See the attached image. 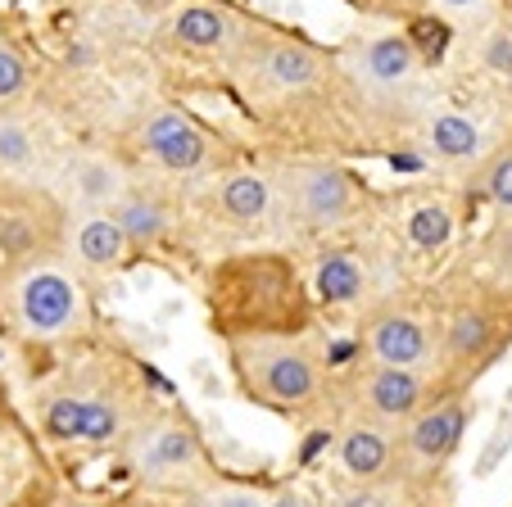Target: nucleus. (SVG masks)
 Here are the masks:
<instances>
[{
    "label": "nucleus",
    "mask_w": 512,
    "mask_h": 507,
    "mask_svg": "<svg viewBox=\"0 0 512 507\" xmlns=\"http://www.w3.org/2000/svg\"><path fill=\"white\" fill-rule=\"evenodd\" d=\"M209 317L236 340H295L309 326V299L295 263L281 254H241L213 268Z\"/></svg>",
    "instance_id": "nucleus-1"
},
{
    "label": "nucleus",
    "mask_w": 512,
    "mask_h": 507,
    "mask_svg": "<svg viewBox=\"0 0 512 507\" xmlns=\"http://www.w3.org/2000/svg\"><path fill=\"white\" fill-rule=\"evenodd\" d=\"M0 313L23 340H64L87 326V299L59 259L28 254L10 259V272L0 281Z\"/></svg>",
    "instance_id": "nucleus-2"
},
{
    "label": "nucleus",
    "mask_w": 512,
    "mask_h": 507,
    "mask_svg": "<svg viewBox=\"0 0 512 507\" xmlns=\"http://www.w3.org/2000/svg\"><path fill=\"white\" fill-rule=\"evenodd\" d=\"M232 367L241 394L272 412H309L322 399V358L300 340H236Z\"/></svg>",
    "instance_id": "nucleus-3"
},
{
    "label": "nucleus",
    "mask_w": 512,
    "mask_h": 507,
    "mask_svg": "<svg viewBox=\"0 0 512 507\" xmlns=\"http://www.w3.org/2000/svg\"><path fill=\"white\" fill-rule=\"evenodd\" d=\"M281 195L304 227H336L354 209V182L336 163H300L281 173Z\"/></svg>",
    "instance_id": "nucleus-4"
},
{
    "label": "nucleus",
    "mask_w": 512,
    "mask_h": 507,
    "mask_svg": "<svg viewBox=\"0 0 512 507\" xmlns=\"http://www.w3.org/2000/svg\"><path fill=\"white\" fill-rule=\"evenodd\" d=\"M354 403L363 412V421L377 426H395V421L417 417V408L426 403V381L417 367H390V363H372L358 372L354 381Z\"/></svg>",
    "instance_id": "nucleus-5"
},
{
    "label": "nucleus",
    "mask_w": 512,
    "mask_h": 507,
    "mask_svg": "<svg viewBox=\"0 0 512 507\" xmlns=\"http://www.w3.org/2000/svg\"><path fill=\"white\" fill-rule=\"evenodd\" d=\"M141 150L155 163H164L168 173H200L204 163L213 159V145L204 141V132L191 118L173 114V109H159L141 123Z\"/></svg>",
    "instance_id": "nucleus-6"
},
{
    "label": "nucleus",
    "mask_w": 512,
    "mask_h": 507,
    "mask_svg": "<svg viewBox=\"0 0 512 507\" xmlns=\"http://www.w3.org/2000/svg\"><path fill=\"white\" fill-rule=\"evenodd\" d=\"M408 453L426 467H440V462L454 458V449L463 444V431H467V408L463 399H440L431 408H417V417H408Z\"/></svg>",
    "instance_id": "nucleus-7"
},
{
    "label": "nucleus",
    "mask_w": 512,
    "mask_h": 507,
    "mask_svg": "<svg viewBox=\"0 0 512 507\" xmlns=\"http://www.w3.org/2000/svg\"><path fill=\"white\" fill-rule=\"evenodd\" d=\"M440 349H445V367L458 381L481 376L476 367H485L494 358V349H499V326H494V317L485 308H458L445 326V345Z\"/></svg>",
    "instance_id": "nucleus-8"
},
{
    "label": "nucleus",
    "mask_w": 512,
    "mask_h": 507,
    "mask_svg": "<svg viewBox=\"0 0 512 507\" xmlns=\"http://www.w3.org/2000/svg\"><path fill=\"white\" fill-rule=\"evenodd\" d=\"M368 349L377 363H390V367H417L422 372L431 363L435 345H431V331H426L417 317L408 313H386L368 326Z\"/></svg>",
    "instance_id": "nucleus-9"
},
{
    "label": "nucleus",
    "mask_w": 512,
    "mask_h": 507,
    "mask_svg": "<svg viewBox=\"0 0 512 507\" xmlns=\"http://www.w3.org/2000/svg\"><path fill=\"white\" fill-rule=\"evenodd\" d=\"M200 462V440L186 421H164L155 431L136 444V467L150 471V476H173Z\"/></svg>",
    "instance_id": "nucleus-10"
},
{
    "label": "nucleus",
    "mask_w": 512,
    "mask_h": 507,
    "mask_svg": "<svg viewBox=\"0 0 512 507\" xmlns=\"http://www.w3.org/2000/svg\"><path fill=\"white\" fill-rule=\"evenodd\" d=\"M390 458H395V440H390V431L377 426V421H358V426L345 431V440H340V462H345V471L358 480L386 476Z\"/></svg>",
    "instance_id": "nucleus-11"
},
{
    "label": "nucleus",
    "mask_w": 512,
    "mask_h": 507,
    "mask_svg": "<svg viewBox=\"0 0 512 507\" xmlns=\"http://www.w3.org/2000/svg\"><path fill=\"white\" fill-rule=\"evenodd\" d=\"M73 254H78L87 268H118L127 254V236L114 222V213H105V209L82 213V218L73 222Z\"/></svg>",
    "instance_id": "nucleus-12"
},
{
    "label": "nucleus",
    "mask_w": 512,
    "mask_h": 507,
    "mask_svg": "<svg viewBox=\"0 0 512 507\" xmlns=\"http://www.w3.org/2000/svg\"><path fill=\"white\" fill-rule=\"evenodd\" d=\"M114 222L123 227V236H127V245H155L159 236L168 231V209L155 200V195H145V191H127L123 186V195L114 200Z\"/></svg>",
    "instance_id": "nucleus-13"
},
{
    "label": "nucleus",
    "mask_w": 512,
    "mask_h": 507,
    "mask_svg": "<svg viewBox=\"0 0 512 507\" xmlns=\"http://www.w3.org/2000/svg\"><path fill=\"white\" fill-rule=\"evenodd\" d=\"M37 163V136L19 114H0V186H19Z\"/></svg>",
    "instance_id": "nucleus-14"
},
{
    "label": "nucleus",
    "mask_w": 512,
    "mask_h": 507,
    "mask_svg": "<svg viewBox=\"0 0 512 507\" xmlns=\"http://www.w3.org/2000/svg\"><path fill=\"white\" fill-rule=\"evenodd\" d=\"M417 68V55L408 46V37H377L363 46V73L377 82V87H399L408 82Z\"/></svg>",
    "instance_id": "nucleus-15"
},
{
    "label": "nucleus",
    "mask_w": 512,
    "mask_h": 507,
    "mask_svg": "<svg viewBox=\"0 0 512 507\" xmlns=\"http://www.w3.org/2000/svg\"><path fill=\"white\" fill-rule=\"evenodd\" d=\"M173 37L195 50H218L232 37V19H227L218 5H186L173 19Z\"/></svg>",
    "instance_id": "nucleus-16"
},
{
    "label": "nucleus",
    "mask_w": 512,
    "mask_h": 507,
    "mask_svg": "<svg viewBox=\"0 0 512 507\" xmlns=\"http://www.w3.org/2000/svg\"><path fill=\"white\" fill-rule=\"evenodd\" d=\"M318 295L327 304H354L363 295V263L345 249H327L318 259Z\"/></svg>",
    "instance_id": "nucleus-17"
},
{
    "label": "nucleus",
    "mask_w": 512,
    "mask_h": 507,
    "mask_svg": "<svg viewBox=\"0 0 512 507\" xmlns=\"http://www.w3.org/2000/svg\"><path fill=\"white\" fill-rule=\"evenodd\" d=\"M263 73H268L272 87H309L313 77H318V55H313L309 46H300V41H277V46L263 55Z\"/></svg>",
    "instance_id": "nucleus-18"
},
{
    "label": "nucleus",
    "mask_w": 512,
    "mask_h": 507,
    "mask_svg": "<svg viewBox=\"0 0 512 507\" xmlns=\"http://www.w3.org/2000/svg\"><path fill=\"white\" fill-rule=\"evenodd\" d=\"M218 204H223V213L232 222H259L263 213L272 209V186L263 182V177H254V173H236V177H227L223 182Z\"/></svg>",
    "instance_id": "nucleus-19"
},
{
    "label": "nucleus",
    "mask_w": 512,
    "mask_h": 507,
    "mask_svg": "<svg viewBox=\"0 0 512 507\" xmlns=\"http://www.w3.org/2000/svg\"><path fill=\"white\" fill-rule=\"evenodd\" d=\"M73 195H78V204L87 213H96L123 195V177H118V168L105 159H82L78 173H73Z\"/></svg>",
    "instance_id": "nucleus-20"
},
{
    "label": "nucleus",
    "mask_w": 512,
    "mask_h": 507,
    "mask_svg": "<svg viewBox=\"0 0 512 507\" xmlns=\"http://www.w3.org/2000/svg\"><path fill=\"white\" fill-rule=\"evenodd\" d=\"M82 426H87V399H78L73 390H59L41 403V431L59 444L82 440Z\"/></svg>",
    "instance_id": "nucleus-21"
},
{
    "label": "nucleus",
    "mask_w": 512,
    "mask_h": 507,
    "mask_svg": "<svg viewBox=\"0 0 512 507\" xmlns=\"http://www.w3.org/2000/svg\"><path fill=\"white\" fill-rule=\"evenodd\" d=\"M431 145H435V154H445V159H472V154L481 150V132L458 114H435Z\"/></svg>",
    "instance_id": "nucleus-22"
},
{
    "label": "nucleus",
    "mask_w": 512,
    "mask_h": 507,
    "mask_svg": "<svg viewBox=\"0 0 512 507\" xmlns=\"http://www.w3.org/2000/svg\"><path fill=\"white\" fill-rule=\"evenodd\" d=\"M408 46H413L417 59H426V64H440L449 50V23L431 19V14H417L413 23H408Z\"/></svg>",
    "instance_id": "nucleus-23"
},
{
    "label": "nucleus",
    "mask_w": 512,
    "mask_h": 507,
    "mask_svg": "<svg viewBox=\"0 0 512 507\" xmlns=\"http://www.w3.org/2000/svg\"><path fill=\"white\" fill-rule=\"evenodd\" d=\"M449 231H454V218H449L440 204H426V209H417L413 218H408V240H413L417 249H440L449 240Z\"/></svg>",
    "instance_id": "nucleus-24"
},
{
    "label": "nucleus",
    "mask_w": 512,
    "mask_h": 507,
    "mask_svg": "<svg viewBox=\"0 0 512 507\" xmlns=\"http://www.w3.org/2000/svg\"><path fill=\"white\" fill-rule=\"evenodd\" d=\"M123 431V408H118V399H87V426H82V440L91 444H109L114 435Z\"/></svg>",
    "instance_id": "nucleus-25"
},
{
    "label": "nucleus",
    "mask_w": 512,
    "mask_h": 507,
    "mask_svg": "<svg viewBox=\"0 0 512 507\" xmlns=\"http://www.w3.org/2000/svg\"><path fill=\"white\" fill-rule=\"evenodd\" d=\"M23 87H28V64H23V55L10 41H0V105L19 100Z\"/></svg>",
    "instance_id": "nucleus-26"
},
{
    "label": "nucleus",
    "mask_w": 512,
    "mask_h": 507,
    "mask_svg": "<svg viewBox=\"0 0 512 507\" xmlns=\"http://www.w3.org/2000/svg\"><path fill=\"white\" fill-rule=\"evenodd\" d=\"M490 195H494V204L512 209V154H508V159L494 163V173H490Z\"/></svg>",
    "instance_id": "nucleus-27"
},
{
    "label": "nucleus",
    "mask_w": 512,
    "mask_h": 507,
    "mask_svg": "<svg viewBox=\"0 0 512 507\" xmlns=\"http://www.w3.org/2000/svg\"><path fill=\"white\" fill-rule=\"evenodd\" d=\"M490 263L512 277V227H503V231H494L490 236Z\"/></svg>",
    "instance_id": "nucleus-28"
},
{
    "label": "nucleus",
    "mask_w": 512,
    "mask_h": 507,
    "mask_svg": "<svg viewBox=\"0 0 512 507\" xmlns=\"http://www.w3.org/2000/svg\"><path fill=\"white\" fill-rule=\"evenodd\" d=\"M508 449H512V426H508V421H503L499 431H494L490 449L481 453V467H476V471H494V462H499V458H503V453H508Z\"/></svg>",
    "instance_id": "nucleus-29"
},
{
    "label": "nucleus",
    "mask_w": 512,
    "mask_h": 507,
    "mask_svg": "<svg viewBox=\"0 0 512 507\" xmlns=\"http://www.w3.org/2000/svg\"><path fill=\"white\" fill-rule=\"evenodd\" d=\"M209 507H263L254 494H245V489H218V494H209Z\"/></svg>",
    "instance_id": "nucleus-30"
},
{
    "label": "nucleus",
    "mask_w": 512,
    "mask_h": 507,
    "mask_svg": "<svg viewBox=\"0 0 512 507\" xmlns=\"http://www.w3.org/2000/svg\"><path fill=\"white\" fill-rule=\"evenodd\" d=\"M485 59H490L499 73H512V37H494L490 50H485Z\"/></svg>",
    "instance_id": "nucleus-31"
},
{
    "label": "nucleus",
    "mask_w": 512,
    "mask_h": 507,
    "mask_svg": "<svg viewBox=\"0 0 512 507\" xmlns=\"http://www.w3.org/2000/svg\"><path fill=\"white\" fill-rule=\"evenodd\" d=\"M340 507H390V498L377 494V489H354V494H349Z\"/></svg>",
    "instance_id": "nucleus-32"
},
{
    "label": "nucleus",
    "mask_w": 512,
    "mask_h": 507,
    "mask_svg": "<svg viewBox=\"0 0 512 507\" xmlns=\"http://www.w3.org/2000/svg\"><path fill=\"white\" fill-rule=\"evenodd\" d=\"M368 5H377V10H386V14H399V10H413L417 0H368Z\"/></svg>",
    "instance_id": "nucleus-33"
},
{
    "label": "nucleus",
    "mask_w": 512,
    "mask_h": 507,
    "mask_svg": "<svg viewBox=\"0 0 512 507\" xmlns=\"http://www.w3.org/2000/svg\"><path fill=\"white\" fill-rule=\"evenodd\" d=\"M272 507H309V498H304V494H295V489H290V494H281Z\"/></svg>",
    "instance_id": "nucleus-34"
},
{
    "label": "nucleus",
    "mask_w": 512,
    "mask_h": 507,
    "mask_svg": "<svg viewBox=\"0 0 512 507\" xmlns=\"http://www.w3.org/2000/svg\"><path fill=\"white\" fill-rule=\"evenodd\" d=\"M395 168H404V173H413V168H417V159H413V154H395Z\"/></svg>",
    "instance_id": "nucleus-35"
},
{
    "label": "nucleus",
    "mask_w": 512,
    "mask_h": 507,
    "mask_svg": "<svg viewBox=\"0 0 512 507\" xmlns=\"http://www.w3.org/2000/svg\"><path fill=\"white\" fill-rule=\"evenodd\" d=\"M449 10H472V5H481V0H445Z\"/></svg>",
    "instance_id": "nucleus-36"
},
{
    "label": "nucleus",
    "mask_w": 512,
    "mask_h": 507,
    "mask_svg": "<svg viewBox=\"0 0 512 507\" xmlns=\"http://www.w3.org/2000/svg\"><path fill=\"white\" fill-rule=\"evenodd\" d=\"M136 5H145V10H155V5H159V0H136Z\"/></svg>",
    "instance_id": "nucleus-37"
},
{
    "label": "nucleus",
    "mask_w": 512,
    "mask_h": 507,
    "mask_svg": "<svg viewBox=\"0 0 512 507\" xmlns=\"http://www.w3.org/2000/svg\"><path fill=\"white\" fill-rule=\"evenodd\" d=\"M68 507H91V503H68Z\"/></svg>",
    "instance_id": "nucleus-38"
}]
</instances>
